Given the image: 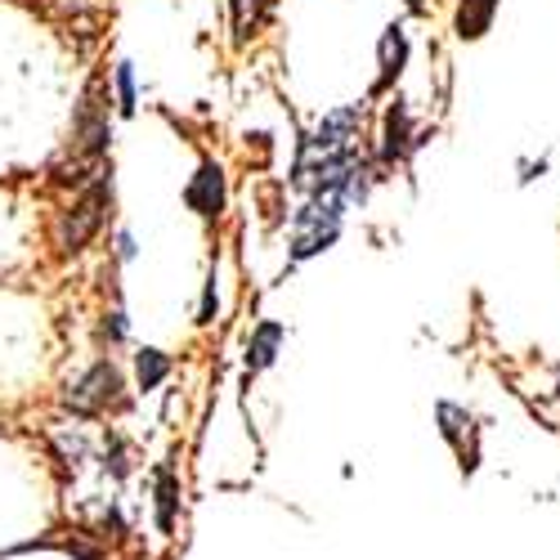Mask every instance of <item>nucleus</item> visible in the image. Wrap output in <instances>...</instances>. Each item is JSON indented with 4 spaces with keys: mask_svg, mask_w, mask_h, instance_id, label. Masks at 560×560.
<instances>
[{
    "mask_svg": "<svg viewBox=\"0 0 560 560\" xmlns=\"http://www.w3.org/2000/svg\"><path fill=\"white\" fill-rule=\"evenodd\" d=\"M198 323H215V273L207 278V292H202V310H198Z\"/></svg>",
    "mask_w": 560,
    "mask_h": 560,
    "instance_id": "16",
    "label": "nucleus"
},
{
    "mask_svg": "<svg viewBox=\"0 0 560 560\" xmlns=\"http://www.w3.org/2000/svg\"><path fill=\"white\" fill-rule=\"evenodd\" d=\"M171 372V359L162 350H139L135 354V377H139V390H158Z\"/></svg>",
    "mask_w": 560,
    "mask_h": 560,
    "instance_id": "13",
    "label": "nucleus"
},
{
    "mask_svg": "<svg viewBox=\"0 0 560 560\" xmlns=\"http://www.w3.org/2000/svg\"><path fill=\"white\" fill-rule=\"evenodd\" d=\"M72 5H81V0H72Z\"/></svg>",
    "mask_w": 560,
    "mask_h": 560,
    "instance_id": "21",
    "label": "nucleus"
},
{
    "mask_svg": "<svg viewBox=\"0 0 560 560\" xmlns=\"http://www.w3.org/2000/svg\"><path fill=\"white\" fill-rule=\"evenodd\" d=\"M435 412H440V431H444V440H448V444L457 448V457H462V471H476V466H480L476 417L466 412V408H457V404H440Z\"/></svg>",
    "mask_w": 560,
    "mask_h": 560,
    "instance_id": "5",
    "label": "nucleus"
},
{
    "mask_svg": "<svg viewBox=\"0 0 560 560\" xmlns=\"http://www.w3.org/2000/svg\"><path fill=\"white\" fill-rule=\"evenodd\" d=\"M341 215H346V202L341 194H318L310 198V207L296 211L292 229H296V238H292V260H310L318 252H328L337 243V233H341Z\"/></svg>",
    "mask_w": 560,
    "mask_h": 560,
    "instance_id": "1",
    "label": "nucleus"
},
{
    "mask_svg": "<svg viewBox=\"0 0 560 560\" xmlns=\"http://www.w3.org/2000/svg\"><path fill=\"white\" fill-rule=\"evenodd\" d=\"M260 23V0H233V36L247 40Z\"/></svg>",
    "mask_w": 560,
    "mask_h": 560,
    "instance_id": "14",
    "label": "nucleus"
},
{
    "mask_svg": "<svg viewBox=\"0 0 560 560\" xmlns=\"http://www.w3.org/2000/svg\"><path fill=\"white\" fill-rule=\"evenodd\" d=\"M404 5H408V10H422V5H427V0H404Z\"/></svg>",
    "mask_w": 560,
    "mask_h": 560,
    "instance_id": "20",
    "label": "nucleus"
},
{
    "mask_svg": "<svg viewBox=\"0 0 560 560\" xmlns=\"http://www.w3.org/2000/svg\"><path fill=\"white\" fill-rule=\"evenodd\" d=\"M184 202H189L202 220H220V211H224V171L215 162H202L198 175L189 179V189H184Z\"/></svg>",
    "mask_w": 560,
    "mask_h": 560,
    "instance_id": "7",
    "label": "nucleus"
},
{
    "mask_svg": "<svg viewBox=\"0 0 560 560\" xmlns=\"http://www.w3.org/2000/svg\"><path fill=\"white\" fill-rule=\"evenodd\" d=\"M498 5H502V0H462V5H457V36L462 40H480L493 27Z\"/></svg>",
    "mask_w": 560,
    "mask_h": 560,
    "instance_id": "10",
    "label": "nucleus"
},
{
    "mask_svg": "<svg viewBox=\"0 0 560 560\" xmlns=\"http://www.w3.org/2000/svg\"><path fill=\"white\" fill-rule=\"evenodd\" d=\"M117 247H121V260H130V256H135V243H130V233H121V238H117Z\"/></svg>",
    "mask_w": 560,
    "mask_h": 560,
    "instance_id": "19",
    "label": "nucleus"
},
{
    "mask_svg": "<svg viewBox=\"0 0 560 560\" xmlns=\"http://www.w3.org/2000/svg\"><path fill=\"white\" fill-rule=\"evenodd\" d=\"M412 149V121H408V104L395 100V108L386 113V139H382V162H404V153Z\"/></svg>",
    "mask_w": 560,
    "mask_h": 560,
    "instance_id": "9",
    "label": "nucleus"
},
{
    "mask_svg": "<svg viewBox=\"0 0 560 560\" xmlns=\"http://www.w3.org/2000/svg\"><path fill=\"white\" fill-rule=\"evenodd\" d=\"M158 529L171 534L175 529V511H179V476L171 466H158Z\"/></svg>",
    "mask_w": 560,
    "mask_h": 560,
    "instance_id": "12",
    "label": "nucleus"
},
{
    "mask_svg": "<svg viewBox=\"0 0 560 560\" xmlns=\"http://www.w3.org/2000/svg\"><path fill=\"white\" fill-rule=\"evenodd\" d=\"M130 466H126V448H121V440H113V476H126Z\"/></svg>",
    "mask_w": 560,
    "mask_h": 560,
    "instance_id": "18",
    "label": "nucleus"
},
{
    "mask_svg": "<svg viewBox=\"0 0 560 560\" xmlns=\"http://www.w3.org/2000/svg\"><path fill=\"white\" fill-rule=\"evenodd\" d=\"M104 337H108V341H121V337H126V323H121V314H113V318L104 323Z\"/></svg>",
    "mask_w": 560,
    "mask_h": 560,
    "instance_id": "17",
    "label": "nucleus"
},
{
    "mask_svg": "<svg viewBox=\"0 0 560 560\" xmlns=\"http://www.w3.org/2000/svg\"><path fill=\"white\" fill-rule=\"evenodd\" d=\"M104 149H108V104H100V90H90L77 117V153L100 158Z\"/></svg>",
    "mask_w": 560,
    "mask_h": 560,
    "instance_id": "6",
    "label": "nucleus"
},
{
    "mask_svg": "<svg viewBox=\"0 0 560 560\" xmlns=\"http://www.w3.org/2000/svg\"><path fill=\"white\" fill-rule=\"evenodd\" d=\"M377 59H382L377 90H390V85L399 81L404 63H408V36H404V27H399V23H390V27H386V36H382V45H377Z\"/></svg>",
    "mask_w": 560,
    "mask_h": 560,
    "instance_id": "8",
    "label": "nucleus"
},
{
    "mask_svg": "<svg viewBox=\"0 0 560 560\" xmlns=\"http://www.w3.org/2000/svg\"><path fill=\"white\" fill-rule=\"evenodd\" d=\"M278 346H283V323L265 318L260 328H256V337H252V346H247V372H265L273 363Z\"/></svg>",
    "mask_w": 560,
    "mask_h": 560,
    "instance_id": "11",
    "label": "nucleus"
},
{
    "mask_svg": "<svg viewBox=\"0 0 560 560\" xmlns=\"http://www.w3.org/2000/svg\"><path fill=\"white\" fill-rule=\"evenodd\" d=\"M117 95H121V113H135V72H130V63H117Z\"/></svg>",
    "mask_w": 560,
    "mask_h": 560,
    "instance_id": "15",
    "label": "nucleus"
},
{
    "mask_svg": "<svg viewBox=\"0 0 560 560\" xmlns=\"http://www.w3.org/2000/svg\"><path fill=\"white\" fill-rule=\"evenodd\" d=\"M104 211H108V179H95L90 189L72 202V211L63 215L59 224V247L63 252H81L90 238H95V229L104 224Z\"/></svg>",
    "mask_w": 560,
    "mask_h": 560,
    "instance_id": "3",
    "label": "nucleus"
},
{
    "mask_svg": "<svg viewBox=\"0 0 560 560\" xmlns=\"http://www.w3.org/2000/svg\"><path fill=\"white\" fill-rule=\"evenodd\" d=\"M359 126H363V104H350V108H341V113H328L318 121V130L305 139V153L314 149V153H350V139L359 135Z\"/></svg>",
    "mask_w": 560,
    "mask_h": 560,
    "instance_id": "4",
    "label": "nucleus"
},
{
    "mask_svg": "<svg viewBox=\"0 0 560 560\" xmlns=\"http://www.w3.org/2000/svg\"><path fill=\"white\" fill-rule=\"evenodd\" d=\"M117 404H121V372L108 359H100L95 368H85V377L77 386H68V408L81 412V417H100V412H108Z\"/></svg>",
    "mask_w": 560,
    "mask_h": 560,
    "instance_id": "2",
    "label": "nucleus"
}]
</instances>
